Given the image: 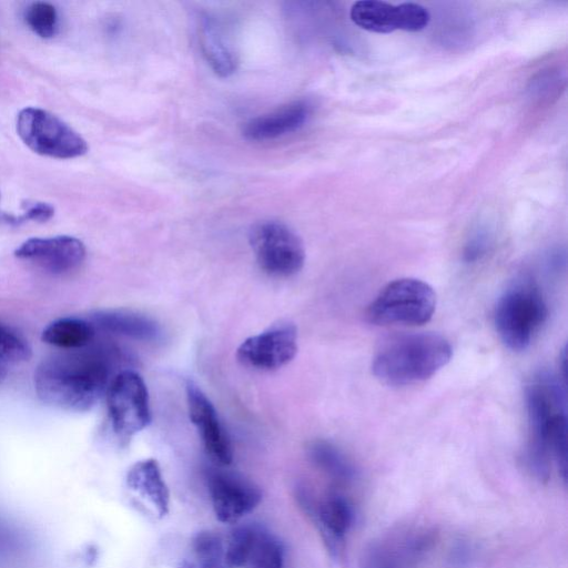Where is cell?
I'll list each match as a JSON object with an SVG mask.
<instances>
[{
	"instance_id": "18",
	"label": "cell",
	"mask_w": 568,
	"mask_h": 568,
	"mask_svg": "<svg viewBox=\"0 0 568 568\" xmlns=\"http://www.w3.org/2000/svg\"><path fill=\"white\" fill-rule=\"evenodd\" d=\"M126 483L131 489L151 503L160 517L169 513L170 493L155 459L135 463L128 471Z\"/></svg>"
},
{
	"instance_id": "9",
	"label": "cell",
	"mask_w": 568,
	"mask_h": 568,
	"mask_svg": "<svg viewBox=\"0 0 568 568\" xmlns=\"http://www.w3.org/2000/svg\"><path fill=\"white\" fill-rule=\"evenodd\" d=\"M105 395L112 428L121 439H129L149 425L148 388L138 373L125 369L114 375Z\"/></svg>"
},
{
	"instance_id": "23",
	"label": "cell",
	"mask_w": 568,
	"mask_h": 568,
	"mask_svg": "<svg viewBox=\"0 0 568 568\" xmlns=\"http://www.w3.org/2000/svg\"><path fill=\"white\" fill-rule=\"evenodd\" d=\"M193 549L199 568H229L225 545L219 535L201 531L193 539Z\"/></svg>"
},
{
	"instance_id": "3",
	"label": "cell",
	"mask_w": 568,
	"mask_h": 568,
	"mask_svg": "<svg viewBox=\"0 0 568 568\" xmlns=\"http://www.w3.org/2000/svg\"><path fill=\"white\" fill-rule=\"evenodd\" d=\"M453 355L448 339L436 333H413L387 343L374 357L372 372L386 385L424 382L446 366Z\"/></svg>"
},
{
	"instance_id": "24",
	"label": "cell",
	"mask_w": 568,
	"mask_h": 568,
	"mask_svg": "<svg viewBox=\"0 0 568 568\" xmlns=\"http://www.w3.org/2000/svg\"><path fill=\"white\" fill-rule=\"evenodd\" d=\"M30 547L26 530L10 518L0 514V561L22 556Z\"/></svg>"
},
{
	"instance_id": "15",
	"label": "cell",
	"mask_w": 568,
	"mask_h": 568,
	"mask_svg": "<svg viewBox=\"0 0 568 568\" xmlns=\"http://www.w3.org/2000/svg\"><path fill=\"white\" fill-rule=\"evenodd\" d=\"M14 255L51 274L78 268L85 257L84 244L73 236L32 237L24 241Z\"/></svg>"
},
{
	"instance_id": "4",
	"label": "cell",
	"mask_w": 568,
	"mask_h": 568,
	"mask_svg": "<svg viewBox=\"0 0 568 568\" xmlns=\"http://www.w3.org/2000/svg\"><path fill=\"white\" fill-rule=\"evenodd\" d=\"M548 313L544 295L535 283H517L506 290L496 304V331L509 349L525 351L546 323Z\"/></svg>"
},
{
	"instance_id": "1",
	"label": "cell",
	"mask_w": 568,
	"mask_h": 568,
	"mask_svg": "<svg viewBox=\"0 0 568 568\" xmlns=\"http://www.w3.org/2000/svg\"><path fill=\"white\" fill-rule=\"evenodd\" d=\"M112 356L101 348L65 351L43 359L34 373V389L45 404L85 412L106 393Z\"/></svg>"
},
{
	"instance_id": "22",
	"label": "cell",
	"mask_w": 568,
	"mask_h": 568,
	"mask_svg": "<svg viewBox=\"0 0 568 568\" xmlns=\"http://www.w3.org/2000/svg\"><path fill=\"white\" fill-rule=\"evenodd\" d=\"M202 48L206 60L216 73L229 75L236 69V54L224 40L223 33L212 21H206L202 30Z\"/></svg>"
},
{
	"instance_id": "21",
	"label": "cell",
	"mask_w": 568,
	"mask_h": 568,
	"mask_svg": "<svg viewBox=\"0 0 568 568\" xmlns=\"http://www.w3.org/2000/svg\"><path fill=\"white\" fill-rule=\"evenodd\" d=\"M94 326L80 318L64 317L50 323L42 332V339L64 351L89 346L94 338Z\"/></svg>"
},
{
	"instance_id": "16",
	"label": "cell",
	"mask_w": 568,
	"mask_h": 568,
	"mask_svg": "<svg viewBox=\"0 0 568 568\" xmlns=\"http://www.w3.org/2000/svg\"><path fill=\"white\" fill-rule=\"evenodd\" d=\"M186 400L190 419L196 427L207 454L221 465L231 464L233 452L227 434L213 404L193 382L186 384Z\"/></svg>"
},
{
	"instance_id": "25",
	"label": "cell",
	"mask_w": 568,
	"mask_h": 568,
	"mask_svg": "<svg viewBox=\"0 0 568 568\" xmlns=\"http://www.w3.org/2000/svg\"><path fill=\"white\" fill-rule=\"evenodd\" d=\"M26 22L29 28L41 38H51L58 27V13L49 2L37 1L26 10Z\"/></svg>"
},
{
	"instance_id": "26",
	"label": "cell",
	"mask_w": 568,
	"mask_h": 568,
	"mask_svg": "<svg viewBox=\"0 0 568 568\" xmlns=\"http://www.w3.org/2000/svg\"><path fill=\"white\" fill-rule=\"evenodd\" d=\"M30 357L31 347L27 341L0 323V362L20 363Z\"/></svg>"
},
{
	"instance_id": "6",
	"label": "cell",
	"mask_w": 568,
	"mask_h": 568,
	"mask_svg": "<svg viewBox=\"0 0 568 568\" xmlns=\"http://www.w3.org/2000/svg\"><path fill=\"white\" fill-rule=\"evenodd\" d=\"M17 132L33 152L57 159H72L88 151L85 140L57 115L26 108L17 116Z\"/></svg>"
},
{
	"instance_id": "11",
	"label": "cell",
	"mask_w": 568,
	"mask_h": 568,
	"mask_svg": "<svg viewBox=\"0 0 568 568\" xmlns=\"http://www.w3.org/2000/svg\"><path fill=\"white\" fill-rule=\"evenodd\" d=\"M297 498L301 507L316 525L327 549L338 557L355 523V509L351 500L335 491L317 499L306 489H302Z\"/></svg>"
},
{
	"instance_id": "14",
	"label": "cell",
	"mask_w": 568,
	"mask_h": 568,
	"mask_svg": "<svg viewBox=\"0 0 568 568\" xmlns=\"http://www.w3.org/2000/svg\"><path fill=\"white\" fill-rule=\"evenodd\" d=\"M207 485L214 514L222 523L237 521L258 505L262 496L257 486L233 473L211 470Z\"/></svg>"
},
{
	"instance_id": "31",
	"label": "cell",
	"mask_w": 568,
	"mask_h": 568,
	"mask_svg": "<svg viewBox=\"0 0 568 568\" xmlns=\"http://www.w3.org/2000/svg\"><path fill=\"white\" fill-rule=\"evenodd\" d=\"M3 214L4 213L0 211V221H1L2 216H3Z\"/></svg>"
},
{
	"instance_id": "12",
	"label": "cell",
	"mask_w": 568,
	"mask_h": 568,
	"mask_svg": "<svg viewBox=\"0 0 568 568\" xmlns=\"http://www.w3.org/2000/svg\"><path fill=\"white\" fill-rule=\"evenodd\" d=\"M349 16L356 26L376 33H389L395 30L420 31L430 20L428 10L419 3L390 4L379 0L355 2Z\"/></svg>"
},
{
	"instance_id": "28",
	"label": "cell",
	"mask_w": 568,
	"mask_h": 568,
	"mask_svg": "<svg viewBox=\"0 0 568 568\" xmlns=\"http://www.w3.org/2000/svg\"><path fill=\"white\" fill-rule=\"evenodd\" d=\"M488 239L486 234L479 232L476 233L466 244L464 250V258L466 262L478 261L487 250Z\"/></svg>"
},
{
	"instance_id": "8",
	"label": "cell",
	"mask_w": 568,
	"mask_h": 568,
	"mask_svg": "<svg viewBox=\"0 0 568 568\" xmlns=\"http://www.w3.org/2000/svg\"><path fill=\"white\" fill-rule=\"evenodd\" d=\"M434 544L423 526H404L383 534L363 551L359 568H419Z\"/></svg>"
},
{
	"instance_id": "2",
	"label": "cell",
	"mask_w": 568,
	"mask_h": 568,
	"mask_svg": "<svg viewBox=\"0 0 568 568\" xmlns=\"http://www.w3.org/2000/svg\"><path fill=\"white\" fill-rule=\"evenodd\" d=\"M530 437L525 465L538 480H547L554 458L564 481L567 478L566 382L549 372L535 375L526 388Z\"/></svg>"
},
{
	"instance_id": "20",
	"label": "cell",
	"mask_w": 568,
	"mask_h": 568,
	"mask_svg": "<svg viewBox=\"0 0 568 568\" xmlns=\"http://www.w3.org/2000/svg\"><path fill=\"white\" fill-rule=\"evenodd\" d=\"M308 455L314 465L339 485H349L357 478V469L352 460L334 444L315 440L308 446Z\"/></svg>"
},
{
	"instance_id": "19",
	"label": "cell",
	"mask_w": 568,
	"mask_h": 568,
	"mask_svg": "<svg viewBox=\"0 0 568 568\" xmlns=\"http://www.w3.org/2000/svg\"><path fill=\"white\" fill-rule=\"evenodd\" d=\"M92 320L106 332L134 339L153 341L160 334V327L153 320L129 311H100L93 314Z\"/></svg>"
},
{
	"instance_id": "17",
	"label": "cell",
	"mask_w": 568,
	"mask_h": 568,
	"mask_svg": "<svg viewBox=\"0 0 568 568\" xmlns=\"http://www.w3.org/2000/svg\"><path fill=\"white\" fill-rule=\"evenodd\" d=\"M311 114V105L305 101L288 103L271 113L251 119L243 129L250 141H268L302 128Z\"/></svg>"
},
{
	"instance_id": "27",
	"label": "cell",
	"mask_w": 568,
	"mask_h": 568,
	"mask_svg": "<svg viewBox=\"0 0 568 568\" xmlns=\"http://www.w3.org/2000/svg\"><path fill=\"white\" fill-rule=\"evenodd\" d=\"M22 206L24 209V214L21 215L23 221L31 220L44 222L51 219L54 214L53 206L43 202H27Z\"/></svg>"
},
{
	"instance_id": "30",
	"label": "cell",
	"mask_w": 568,
	"mask_h": 568,
	"mask_svg": "<svg viewBox=\"0 0 568 568\" xmlns=\"http://www.w3.org/2000/svg\"><path fill=\"white\" fill-rule=\"evenodd\" d=\"M3 368H4V367H2V366L0 365V382H1V381L4 378V376H6V371H4Z\"/></svg>"
},
{
	"instance_id": "10",
	"label": "cell",
	"mask_w": 568,
	"mask_h": 568,
	"mask_svg": "<svg viewBox=\"0 0 568 568\" xmlns=\"http://www.w3.org/2000/svg\"><path fill=\"white\" fill-rule=\"evenodd\" d=\"M229 568H283L284 548L280 539L257 524L234 528L225 546Z\"/></svg>"
},
{
	"instance_id": "7",
	"label": "cell",
	"mask_w": 568,
	"mask_h": 568,
	"mask_svg": "<svg viewBox=\"0 0 568 568\" xmlns=\"http://www.w3.org/2000/svg\"><path fill=\"white\" fill-rule=\"evenodd\" d=\"M250 245L260 267L267 274L287 277L301 271L305 250L300 236L277 221H262L252 226Z\"/></svg>"
},
{
	"instance_id": "13",
	"label": "cell",
	"mask_w": 568,
	"mask_h": 568,
	"mask_svg": "<svg viewBox=\"0 0 568 568\" xmlns=\"http://www.w3.org/2000/svg\"><path fill=\"white\" fill-rule=\"evenodd\" d=\"M296 353V327L293 324L283 323L243 341L236 356L248 367L274 371L288 364Z\"/></svg>"
},
{
	"instance_id": "5",
	"label": "cell",
	"mask_w": 568,
	"mask_h": 568,
	"mask_svg": "<svg viewBox=\"0 0 568 568\" xmlns=\"http://www.w3.org/2000/svg\"><path fill=\"white\" fill-rule=\"evenodd\" d=\"M436 308L433 287L414 277L389 282L369 304L366 315L375 325H423Z\"/></svg>"
},
{
	"instance_id": "29",
	"label": "cell",
	"mask_w": 568,
	"mask_h": 568,
	"mask_svg": "<svg viewBox=\"0 0 568 568\" xmlns=\"http://www.w3.org/2000/svg\"><path fill=\"white\" fill-rule=\"evenodd\" d=\"M179 568H199L197 565H193V564H190V562H183L181 565V567Z\"/></svg>"
}]
</instances>
